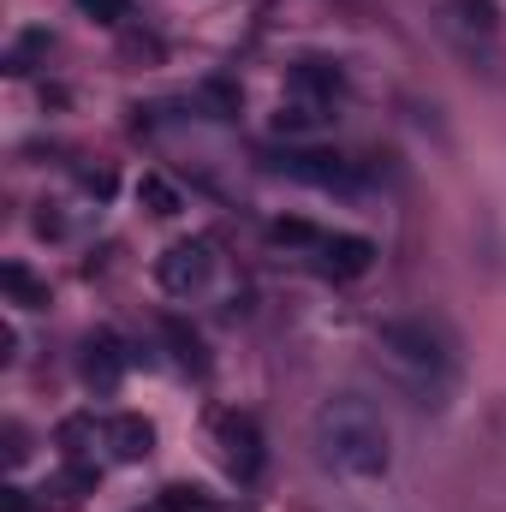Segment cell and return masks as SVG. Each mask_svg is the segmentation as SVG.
<instances>
[{
  "mask_svg": "<svg viewBox=\"0 0 506 512\" xmlns=\"http://www.w3.org/2000/svg\"><path fill=\"white\" fill-rule=\"evenodd\" d=\"M78 12H84V18H96V24H126L131 0H78Z\"/></svg>",
  "mask_w": 506,
  "mask_h": 512,
  "instance_id": "cell-18",
  "label": "cell"
},
{
  "mask_svg": "<svg viewBox=\"0 0 506 512\" xmlns=\"http://www.w3.org/2000/svg\"><path fill=\"white\" fill-rule=\"evenodd\" d=\"M215 447H221V465L239 483H251L256 471H262V429H256V417H245V411L215 417Z\"/></svg>",
  "mask_w": 506,
  "mask_h": 512,
  "instance_id": "cell-4",
  "label": "cell"
},
{
  "mask_svg": "<svg viewBox=\"0 0 506 512\" xmlns=\"http://www.w3.org/2000/svg\"><path fill=\"white\" fill-rule=\"evenodd\" d=\"M36 54H48V30H24V36L12 42V54H6V72H30Z\"/></svg>",
  "mask_w": 506,
  "mask_h": 512,
  "instance_id": "cell-17",
  "label": "cell"
},
{
  "mask_svg": "<svg viewBox=\"0 0 506 512\" xmlns=\"http://www.w3.org/2000/svg\"><path fill=\"white\" fill-rule=\"evenodd\" d=\"M161 334H167V346H173V364H179V370H209L197 328H185L179 316H167V322H161Z\"/></svg>",
  "mask_w": 506,
  "mask_h": 512,
  "instance_id": "cell-12",
  "label": "cell"
},
{
  "mask_svg": "<svg viewBox=\"0 0 506 512\" xmlns=\"http://www.w3.org/2000/svg\"><path fill=\"white\" fill-rule=\"evenodd\" d=\"M90 489H96V471H90V465H66V471L48 483V501H60V507H78Z\"/></svg>",
  "mask_w": 506,
  "mask_h": 512,
  "instance_id": "cell-14",
  "label": "cell"
},
{
  "mask_svg": "<svg viewBox=\"0 0 506 512\" xmlns=\"http://www.w3.org/2000/svg\"><path fill=\"white\" fill-rule=\"evenodd\" d=\"M30 459V435H24V423H6V465H24Z\"/></svg>",
  "mask_w": 506,
  "mask_h": 512,
  "instance_id": "cell-20",
  "label": "cell"
},
{
  "mask_svg": "<svg viewBox=\"0 0 506 512\" xmlns=\"http://www.w3.org/2000/svg\"><path fill=\"white\" fill-rule=\"evenodd\" d=\"M54 441L66 447V459H72V465H84V459H90V447H96V441H108V423L96 429V417H66V423L54 429Z\"/></svg>",
  "mask_w": 506,
  "mask_h": 512,
  "instance_id": "cell-11",
  "label": "cell"
},
{
  "mask_svg": "<svg viewBox=\"0 0 506 512\" xmlns=\"http://www.w3.org/2000/svg\"><path fill=\"white\" fill-rule=\"evenodd\" d=\"M126 364H131V358H126V346H120L114 334H90V340H84L78 370H84V382H90V387H102V393H108V387H120Z\"/></svg>",
  "mask_w": 506,
  "mask_h": 512,
  "instance_id": "cell-7",
  "label": "cell"
},
{
  "mask_svg": "<svg viewBox=\"0 0 506 512\" xmlns=\"http://www.w3.org/2000/svg\"><path fill=\"white\" fill-rule=\"evenodd\" d=\"M292 90H298V102H310V108H334V96L346 90V72H340L334 60H298V66H292Z\"/></svg>",
  "mask_w": 506,
  "mask_h": 512,
  "instance_id": "cell-8",
  "label": "cell"
},
{
  "mask_svg": "<svg viewBox=\"0 0 506 512\" xmlns=\"http://www.w3.org/2000/svg\"><path fill=\"white\" fill-rule=\"evenodd\" d=\"M155 280H161V292H173V298L203 292V286L215 280V245H209V239H173L167 251L155 256Z\"/></svg>",
  "mask_w": 506,
  "mask_h": 512,
  "instance_id": "cell-3",
  "label": "cell"
},
{
  "mask_svg": "<svg viewBox=\"0 0 506 512\" xmlns=\"http://www.w3.org/2000/svg\"><path fill=\"white\" fill-rule=\"evenodd\" d=\"M447 18L459 30H477V36H495V24H501L495 0H447Z\"/></svg>",
  "mask_w": 506,
  "mask_h": 512,
  "instance_id": "cell-13",
  "label": "cell"
},
{
  "mask_svg": "<svg viewBox=\"0 0 506 512\" xmlns=\"http://www.w3.org/2000/svg\"><path fill=\"white\" fill-rule=\"evenodd\" d=\"M274 167L286 179H298V185H316V191H346L358 179V167L346 155H334V149H286Z\"/></svg>",
  "mask_w": 506,
  "mask_h": 512,
  "instance_id": "cell-5",
  "label": "cell"
},
{
  "mask_svg": "<svg viewBox=\"0 0 506 512\" xmlns=\"http://www.w3.org/2000/svg\"><path fill=\"white\" fill-rule=\"evenodd\" d=\"M149 512H161V507H149Z\"/></svg>",
  "mask_w": 506,
  "mask_h": 512,
  "instance_id": "cell-21",
  "label": "cell"
},
{
  "mask_svg": "<svg viewBox=\"0 0 506 512\" xmlns=\"http://www.w3.org/2000/svg\"><path fill=\"white\" fill-rule=\"evenodd\" d=\"M376 352H381V364H387V376H393V387L411 405H429V411L447 405V393H453V352H447V340L429 322H411V316L381 322Z\"/></svg>",
  "mask_w": 506,
  "mask_h": 512,
  "instance_id": "cell-2",
  "label": "cell"
},
{
  "mask_svg": "<svg viewBox=\"0 0 506 512\" xmlns=\"http://www.w3.org/2000/svg\"><path fill=\"white\" fill-rule=\"evenodd\" d=\"M161 512H215V501L203 495V489H185V483H173V489H161Z\"/></svg>",
  "mask_w": 506,
  "mask_h": 512,
  "instance_id": "cell-16",
  "label": "cell"
},
{
  "mask_svg": "<svg viewBox=\"0 0 506 512\" xmlns=\"http://www.w3.org/2000/svg\"><path fill=\"white\" fill-rule=\"evenodd\" d=\"M274 239H280V245H322L310 221H274Z\"/></svg>",
  "mask_w": 506,
  "mask_h": 512,
  "instance_id": "cell-19",
  "label": "cell"
},
{
  "mask_svg": "<svg viewBox=\"0 0 506 512\" xmlns=\"http://www.w3.org/2000/svg\"><path fill=\"white\" fill-rule=\"evenodd\" d=\"M316 251H322V274H334V280H358V274H370V262H376V245H370L364 233H334V239H322Z\"/></svg>",
  "mask_w": 506,
  "mask_h": 512,
  "instance_id": "cell-6",
  "label": "cell"
},
{
  "mask_svg": "<svg viewBox=\"0 0 506 512\" xmlns=\"http://www.w3.org/2000/svg\"><path fill=\"white\" fill-rule=\"evenodd\" d=\"M310 441H316V459L346 477V483H381L393 471V435H387V417H381L376 399L364 393H328L316 405V423H310Z\"/></svg>",
  "mask_w": 506,
  "mask_h": 512,
  "instance_id": "cell-1",
  "label": "cell"
},
{
  "mask_svg": "<svg viewBox=\"0 0 506 512\" xmlns=\"http://www.w3.org/2000/svg\"><path fill=\"white\" fill-rule=\"evenodd\" d=\"M0 286L12 292L18 310H48V280H36L24 262H6V268H0Z\"/></svg>",
  "mask_w": 506,
  "mask_h": 512,
  "instance_id": "cell-10",
  "label": "cell"
},
{
  "mask_svg": "<svg viewBox=\"0 0 506 512\" xmlns=\"http://www.w3.org/2000/svg\"><path fill=\"white\" fill-rule=\"evenodd\" d=\"M149 447H155V429H149V417L126 411V417H114V423H108V453H114L120 465L149 459Z\"/></svg>",
  "mask_w": 506,
  "mask_h": 512,
  "instance_id": "cell-9",
  "label": "cell"
},
{
  "mask_svg": "<svg viewBox=\"0 0 506 512\" xmlns=\"http://www.w3.org/2000/svg\"><path fill=\"white\" fill-rule=\"evenodd\" d=\"M137 197H143L149 215H179V191H173L161 173H143V179H137Z\"/></svg>",
  "mask_w": 506,
  "mask_h": 512,
  "instance_id": "cell-15",
  "label": "cell"
}]
</instances>
